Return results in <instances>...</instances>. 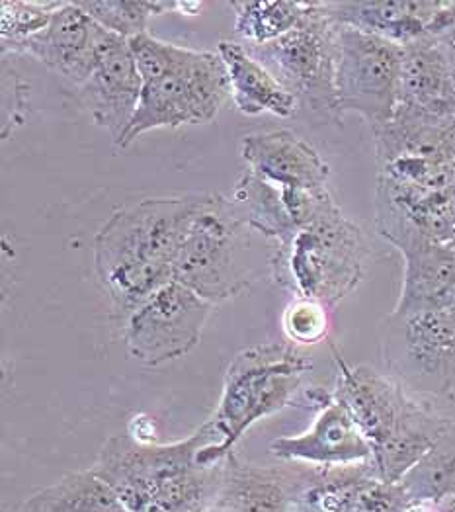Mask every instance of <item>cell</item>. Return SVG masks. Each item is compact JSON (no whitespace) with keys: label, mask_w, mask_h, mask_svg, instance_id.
Segmentation results:
<instances>
[{"label":"cell","mask_w":455,"mask_h":512,"mask_svg":"<svg viewBox=\"0 0 455 512\" xmlns=\"http://www.w3.org/2000/svg\"><path fill=\"white\" fill-rule=\"evenodd\" d=\"M20 507L26 512H127L116 491L92 468L67 473Z\"/></svg>","instance_id":"22"},{"label":"cell","mask_w":455,"mask_h":512,"mask_svg":"<svg viewBox=\"0 0 455 512\" xmlns=\"http://www.w3.org/2000/svg\"><path fill=\"white\" fill-rule=\"evenodd\" d=\"M282 327L291 344H317L329 335V307L321 301L293 298L282 315Z\"/></svg>","instance_id":"28"},{"label":"cell","mask_w":455,"mask_h":512,"mask_svg":"<svg viewBox=\"0 0 455 512\" xmlns=\"http://www.w3.org/2000/svg\"><path fill=\"white\" fill-rule=\"evenodd\" d=\"M249 171L286 190H323L331 167L305 139L290 129L252 133L241 141Z\"/></svg>","instance_id":"20"},{"label":"cell","mask_w":455,"mask_h":512,"mask_svg":"<svg viewBox=\"0 0 455 512\" xmlns=\"http://www.w3.org/2000/svg\"><path fill=\"white\" fill-rule=\"evenodd\" d=\"M129 45L143 90L129 128L116 141L120 149L153 129L207 124L231 96L219 53L163 42L149 32L131 38Z\"/></svg>","instance_id":"2"},{"label":"cell","mask_w":455,"mask_h":512,"mask_svg":"<svg viewBox=\"0 0 455 512\" xmlns=\"http://www.w3.org/2000/svg\"><path fill=\"white\" fill-rule=\"evenodd\" d=\"M323 4L340 26L401 47L426 38L442 40L455 22L454 0H329Z\"/></svg>","instance_id":"12"},{"label":"cell","mask_w":455,"mask_h":512,"mask_svg":"<svg viewBox=\"0 0 455 512\" xmlns=\"http://www.w3.org/2000/svg\"><path fill=\"white\" fill-rule=\"evenodd\" d=\"M207 194L147 198L118 208L94 237V276L118 315L172 280L184 237Z\"/></svg>","instance_id":"1"},{"label":"cell","mask_w":455,"mask_h":512,"mask_svg":"<svg viewBox=\"0 0 455 512\" xmlns=\"http://www.w3.org/2000/svg\"><path fill=\"white\" fill-rule=\"evenodd\" d=\"M401 483H385L370 462L313 468L297 499V512H405Z\"/></svg>","instance_id":"14"},{"label":"cell","mask_w":455,"mask_h":512,"mask_svg":"<svg viewBox=\"0 0 455 512\" xmlns=\"http://www.w3.org/2000/svg\"><path fill=\"white\" fill-rule=\"evenodd\" d=\"M411 503L444 505L455 497V421L399 481Z\"/></svg>","instance_id":"24"},{"label":"cell","mask_w":455,"mask_h":512,"mask_svg":"<svg viewBox=\"0 0 455 512\" xmlns=\"http://www.w3.org/2000/svg\"><path fill=\"white\" fill-rule=\"evenodd\" d=\"M102 32L104 28L77 2H65L53 12L40 34L18 45L14 53L30 55L51 71L83 86L94 71Z\"/></svg>","instance_id":"19"},{"label":"cell","mask_w":455,"mask_h":512,"mask_svg":"<svg viewBox=\"0 0 455 512\" xmlns=\"http://www.w3.org/2000/svg\"><path fill=\"white\" fill-rule=\"evenodd\" d=\"M377 210V208H375ZM377 229L405 260L395 313H416L455 305V249L422 233L407 217L377 210Z\"/></svg>","instance_id":"11"},{"label":"cell","mask_w":455,"mask_h":512,"mask_svg":"<svg viewBox=\"0 0 455 512\" xmlns=\"http://www.w3.org/2000/svg\"><path fill=\"white\" fill-rule=\"evenodd\" d=\"M397 112L455 124V77L442 40L426 38L403 47Z\"/></svg>","instance_id":"17"},{"label":"cell","mask_w":455,"mask_h":512,"mask_svg":"<svg viewBox=\"0 0 455 512\" xmlns=\"http://www.w3.org/2000/svg\"><path fill=\"white\" fill-rule=\"evenodd\" d=\"M368 255L362 229L331 196L290 243L276 249L270 268L274 280L295 298L315 299L332 309L358 288Z\"/></svg>","instance_id":"4"},{"label":"cell","mask_w":455,"mask_h":512,"mask_svg":"<svg viewBox=\"0 0 455 512\" xmlns=\"http://www.w3.org/2000/svg\"><path fill=\"white\" fill-rule=\"evenodd\" d=\"M381 358L391 378L418 395L455 393V305L395 313L381 331Z\"/></svg>","instance_id":"7"},{"label":"cell","mask_w":455,"mask_h":512,"mask_svg":"<svg viewBox=\"0 0 455 512\" xmlns=\"http://www.w3.org/2000/svg\"><path fill=\"white\" fill-rule=\"evenodd\" d=\"M217 53L225 63L231 96L241 114H272L278 118L295 114L297 98L250 55L243 43L221 42Z\"/></svg>","instance_id":"21"},{"label":"cell","mask_w":455,"mask_h":512,"mask_svg":"<svg viewBox=\"0 0 455 512\" xmlns=\"http://www.w3.org/2000/svg\"><path fill=\"white\" fill-rule=\"evenodd\" d=\"M274 458L313 468L350 466L372 460V446L350 413L332 399L319 411L313 425L297 436L276 438L270 444Z\"/></svg>","instance_id":"18"},{"label":"cell","mask_w":455,"mask_h":512,"mask_svg":"<svg viewBox=\"0 0 455 512\" xmlns=\"http://www.w3.org/2000/svg\"><path fill=\"white\" fill-rule=\"evenodd\" d=\"M65 2L42 0H2L0 2V36L2 55L14 53L18 45L40 34L49 24L53 12Z\"/></svg>","instance_id":"27"},{"label":"cell","mask_w":455,"mask_h":512,"mask_svg":"<svg viewBox=\"0 0 455 512\" xmlns=\"http://www.w3.org/2000/svg\"><path fill=\"white\" fill-rule=\"evenodd\" d=\"M16 512H26V511H24V509H22V507H18V511H16Z\"/></svg>","instance_id":"32"},{"label":"cell","mask_w":455,"mask_h":512,"mask_svg":"<svg viewBox=\"0 0 455 512\" xmlns=\"http://www.w3.org/2000/svg\"><path fill=\"white\" fill-rule=\"evenodd\" d=\"M256 466L237 456L225 458L221 491L207 512H297V499L311 466Z\"/></svg>","instance_id":"16"},{"label":"cell","mask_w":455,"mask_h":512,"mask_svg":"<svg viewBox=\"0 0 455 512\" xmlns=\"http://www.w3.org/2000/svg\"><path fill=\"white\" fill-rule=\"evenodd\" d=\"M309 370L311 362L291 342H268L239 352L227 368L213 417L200 427L206 446L198 450L196 462L213 466L233 454L252 425L295 403Z\"/></svg>","instance_id":"3"},{"label":"cell","mask_w":455,"mask_h":512,"mask_svg":"<svg viewBox=\"0 0 455 512\" xmlns=\"http://www.w3.org/2000/svg\"><path fill=\"white\" fill-rule=\"evenodd\" d=\"M250 229L231 198L207 194L172 268V280L217 305L256 282L249 264Z\"/></svg>","instance_id":"5"},{"label":"cell","mask_w":455,"mask_h":512,"mask_svg":"<svg viewBox=\"0 0 455 512\" xmlns=\"http://www.w3.org/2000/svg\"><path fill=\"white\" fill-rule=\"evenodd\" d=\"M206 446L202 428L172 444L143 442L133 434L110 436L92 470L120 497L127 512H149L153 497L196 464Z\"/></svg>","instance_id":"9"},{"label":"cell","mask_w":455,"mask_h":512,"mask_svg":"<svg viewBox=\"0 0 455 512\" xmlns=\"http://www.w3.org/2000/svg\"><path fill=\"white\" fill-rule=\"evenodd\" d=\"M405 512H446V509L438 503H426V501H418V503H411Z\"/></svg>","instance_id":"30"},{"label":"cell","mask_w":455,"mask_h":512,"mask_svg":"<svg viewBox=\"0 0 455 512\" xmlns=\"http://www.w3.org/2000/svg\"><path fill=\"white\" fill-rule=\"evenodd\" d=\"M338 32L325 4L311 2L309 12L286 36L268 43H247L250 55L262 63L297 102L321 120L340 124L342 112L336 94Z\"/></svg>","instance_id":"6"},{"label":"cell","mask_w":455,"mask_h":512,"mask_svg":"<svg viewBox=\"0 0 455 512\" xmlns=\"http://www.w3.org/2000/svg\"><path fill=\"white\" fill-rule=\"evenodd\" d=\"M231 202L252 231L276 241L278 247L290 243L297 231L282 190L254 172L247 171L239 178Z\"/></svg>","instance_id":"23"},{"label":"cell","mask_w":455,"mask_h":512,"mask_svg":"<svg viewBox=\"0 0 455 512\" xmlns=\"http://www.w3.org/2000/svg\"><path fill=\"white\" fill-rule=\"evenodd\" d=\"M422 231L434 241L455 249V188L426 215Z\"/></svg>","instance_id":"29"},{"label":"cell","mask_w":455,"mask_h":512,"mask_svg":"<svg viewBox=\"0 0 455 512\" xmlns=\"http://www.w3.org/2000/svg\"><path fill=\"white\" fill-rule=\"evenodd\" d=\"M442 507L446 509V512H455V497H452L450 501H446Z\"/></svg>","instance_id":"31"},{"label":"cell","mask_w":455,"mask_h":512,"mask_svg":"<svg viewBox=\"0 0 455 512\" xmlns=\"http://www.w3.org/2000/svg\"><path fill=\"white\" fill-rule=\"evenodd\" d=\"M211 311L213 303L170 280L127 315V352L147 368L174 362L198 346Z\"/></svg>","instance_id":"10"},{"label":"cell","mask_w":455,"mask_h":512,"mask_svg":"<svg viewBox=\"0 0 455 512\" xmlns=\"http://www.w3.org/2000/svg\"><path fill=\"white\" fill-rule=\"evenodd\" d=\"M235 32L247 43H268L286 36L309 12L307 0H235Z\"/></svg>","instance_id":"25"},{"label":"cell","mask_w":455,"mask_h":512,"mask_svg":"<svg viewBox=\"0 0 455 512\" xmlns=\"http://www.w3.org/2000/svg\"><path fill=\"white\" fill-rule=\"evenodd\" d=\"M336 385L332 389L338 401L366 436L373 450L387 442L422 403L414 399L389 374H379L370 366H348L338 354Z\"/></svg>","instance_id":"13"},{"label":"cell","mask_w":455,"mask_h":512,"mask_svg":"<svg viewBox=\"0 0 455 512\" xmlns=\"http://www.w3.org/2000/svg\"><path fill=\"white\" fill-rule=\"evenodd\" d=\"M81 88L94 124L118 141L137 112L143 90L129 40L104 30L94 71Z\"/></svg>","instance_id":"15"},{"label":"cell","mask_w":455,"mask_h":512,"mask_svg":"<svg viewBox=\"0 0 455 512\" xmlns=\"http://www.w3.org/2000/svg\"><path fill=\"white\" fill-rule=\"evenodd\" d=\"M84 12L104 30L125 40L147 34L151 16L178 10V2H127V0H83L77 2Z\"/></svg>","instance_id":"26"},{"label":"cell","mask_w":455,"mask_h":512,"mask_svg":"<svg viewBox=\"0 0 455 512\" xmlns=\"http://www.w3.org/2000/svg\"><path fill=\"white\" fill-rule=\"evenodd\" d=\"M403 47L340 26L336 94L340 112L362 116L372 131L387 126L399 106Z\"/></svg>","instance_id":"8"}]
</instances>
